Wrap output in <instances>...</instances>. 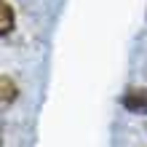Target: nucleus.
Here are the masks:
<instances>
[{"instance_id":"obj_2","label":"nucleus","mask_w":147,"mask_h":147,"mask_svg":"<svg viewBox=\"0 0 147 147\" xmlns=\"http://www.w3.org/2000/svg\"><path fill=\"white\" fill-rule=\"evenodd\" d=\"M16 30V11L11 0H0V35L8 38Z\"/></svg>"},{"instance_id":"obj_3","label":"nucleus","mask_w":147,"mask_h":147,"mask_svg":"<svg viewBox=\"0 0 147 147\" xmlns=\"http://www.w3.org/2000/svg\"><path fill=\"white\" fill-rule=\"evenodd\" d=\"M0 86H3V105H13L16 99H19V86H16V80L11 75H3L0 78Z\"/></svg>"},{"instance_id":"obj_1","label":"nucleus","mask_w":147,"mask_h":147,"mask_svg":"<svg viewBox=\"0 0 147 147\" xmlns=\"http://www.w3.org/2000/svg\"><path fill=\"white\" fill-rule=\"evenodd\" d=\"M120 105L131 115H147V86H128L120 96Z\"/></svg>"}]
</instances>
